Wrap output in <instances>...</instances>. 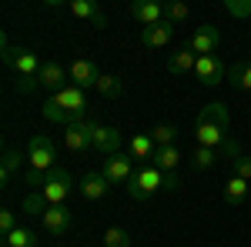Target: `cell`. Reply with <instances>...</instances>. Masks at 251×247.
<instances>
[{
    "instance_id": "1",
    "label": "cell",
    "mask_w": 251,
    "mask_h": 247,
    "mask_svg": "<svg viewBox=\"0 0 251 247\" xmlns=\"http://www.w3.org/2000/svg\"><path fill=\"white\" fill-rule=\"evenodd\" d=\"M228 124H231V114H228V107L221 104V100H214L208 107H201V114L194 120V140H198V147H221L231 134H228Z\"/></svg>"
},
{
    "instance_id": "2",
    "label": "cell",
    "mask_w": 251,
    "mask_h": 247,
    "mask_svg": "<svg viewBox=\"0 0 251 247\" xmlns=\"http://www.w3.org/2000/svg\"><path fill=\"white\" fill-rule=\"evenodd\" d=\"M84 114H87V94L80 87H74V84H67L64 90L50 94L47 104H44V117L50 124H64V127L84 120Z\"/></svg>"
},
{
    "instance_id": "3",
    "label": "cell",
    "mask_w": 251,
    "mask_h": 247,
    "mask_svg": "<svg viewBox=\"0 0 251 247\" xmlns=\"http://www.w3.org/2000/svg\"><path fill=\"white\" fill-rule=\"evenodd\" d=\"M3 64L20 77L17 80V90L20 94H30V90H37V74H40V64L37 54H30V50H14L7 37H3Z\"/></svg>"
},
{
    "instance_id": "4",
    "label": "cell",
    "mask_w": 251,
    "mask_h": 247,
    "mask_svg": "<svg viewBox=\"0 0 251 247\" xmlns=\"http://www.w3.org/2000/svg\"><path fill=\"white\" fill-rule=\"evenodd\" d=\"M157 190H164V171H157L154 164H141L134 171V177L127 180V194L134 201H148Z\"/></svg>"
},
{
    "instance_id": "5",
    "label": "cell",
    "mask_w": 251,
    "mask_h": 247,
    "mask_svg": "<svg viewBox=\"0 0 251 247\" xmlns=\"http://www.w3.org/2000/svg\"><path fill=\"white\" fill-rule=\"evenodd\" d=\"M57 147H54V140L47 137V134H34L30 137V144H27V167H34V171H54L57 164Z\"/></svg>"
},
{
    "instance_id": "6",
    "label": "cell",
    "mask_w": 251,
    "mask_h": 247,
    "mask_svg": "<svg viewBox=\"0 0 251 247\" xmlns=\"http://www.w3.org/2000/svg\"><path fill=\"white\" fill-rule=\"evenodd\" d=\"M71 190H74V180H71V174L64 171V167H54V171L47 174L44 187H40V197L47 201V207H57V204H64V201L71 197Z\"/></svg>"
},
{
    "instance_id": "7",
    "label": "cell",
    "mask_w": 251,
    "mask_h": 247,
    "mask_svg": "<svg viewBox=\"0 0 251 247\" xmlns=\"http://www.w3.org/2000/svg\"><path fill=\"white\" fill-rule=\"evenodd\" d=\"M134 164H137V160L131 157V154L121 151V154H111V157L100 160V174H104L111 184H127V180L134 177V171H137Z\"/></svg>"
},
{
    "instance_id": "8",
    "label": "cell",
    "mask_w": 251,
    "mask_h": 247,
    "mask_svg": "<svg viewBox=\"0 0 251 247\" xmlns=\"http://www.w3.org/2000/svg\"><path fill=\"white\" fill-rule=\"evenodd\" d=\"M40 227L47 230L50 237H67L71 227H74V210L57 204V207H47L44 210V217H40Z\"/></svg>"
},
{
    "instance_id": "9",
    "label": "cell",
    "mask_w": 251,
    "mask_h": 247,
    "mask_svg": "<svg viewBox=\"0 0 251 247\" xmlns=\"http://www.w3.org/2000/svg\"><path fill=\"white\" fill-rule=\"evenodd\" d=\"M194 77H198V84H204V87H218V84H225V77H228V67H225V60L221 57H198L194 64Z\"/></svg>"
},
{
    "instance_id": "10",
    "label": "cell",
    "mask_w": 251,
    "mask_h": 247,
    "mask_svg": "<svg viewBox=\"0 0 251 247\" xmlns=\"http://www.w3.org/2000/svg\"><path fill=\"white\" fill-rule=\"evenodd\" d=\"M91 144H94V151H100L104 157L121 154V131H117V127H107V124H91Z\"/></svg>"
},
{
    "instance_id": "11",
    "label": "cell",
    "mask_w": 251,
    "mask_h": 247,
    "mask_svg": "<svg viewBox=\"0 0 251 247\" xmlns=\"http://www.w3.org/2000/svg\"><path fill=\"white\" fill-rule=\"evenodd\" d=\"M71 84V74H67V67H60L57 60H47L44 67H40L37 74V87H44V90H50V94H57V90H64Z\"/></svg>"
},
{
    "instance_id": "12",
    "label": "cell",
    "mask_w": 251,
    "mask_h": 247,
    "mask_svg": "<svg viewBox=\"0 0 251 247\" xmlns=\"http://www.w3.org/2000/svg\"><path fill=\"white\" fill-rule=\"evenodd\" d=\"M67 74H71V84H74V87H80V90L97 87V80H100L97 64H94V60H87V57H77L71 67H67Z\"/></svg>"
},
{
    "instance_id": "13",
    "label": "cell",
    "mask_w": 251,
    "mask_h": 247,
    "mask_svg": "<svg viewBox=\"0 0 251 247\" xmlns=\"http://www.w3.org/2000/svg\"><path fill=\"white\" fill-rule=\"evenodd\" d=\"M218 44H221V34H218V27L211 23H204V27H198L188 40V47H191L198 57H211L214 50H218Z\"/></svg>"
},
{
    "instance_id": "14",
    "label": "cell",
    "mask_w": 251,
    "mask_h": 247,
    "mask_svg": "<svg viewBox=\"0 0 251 247\" xmlns=\"http://www.w3.org/2000/svg\"><path fill=\"white\" fill-rule=\"evenodd\" d=\"M64 147L71 154H84L91 151L94 144H91V120H77V124H71L67 131H64Z\"/></svg>"
},
{
    "instance_id": "15",
    "label": "cell",
    "mask_w": 251,
    "mask_h": 247,
    "mask_svg": "<svg viewBox=\"0 0 251 247\" xmlns=\"http://www.w3.org/2000/svg\"><path fill=\"white\" fill-rule=\"evenodd\" d=\"M174 34H177V27H174L171 20H161L154 27H144V30H141V44L151 47V50H161V47H168L174 40Z\"/></svg>"
},
{
    "instance_id": "16",
    "label": "cell",
    "mask_w": 251,
    "mask_h": 247,
    "mask_svg": "<svg viewBox=\"0 0 251 247\" xmlns=\"http://www.w3.org/2000/svg\"><path fill=\"white\" fill-rule=\"evenodd\" d=\"M77 190H80V197H84V201H100V197L111 190V180H107L100 171H87L84 177H80Z\"/></svg>"
},
{
    "instance_id": "17",
    "label": "cell",
    "mask_w": 251,
    "mask_h": 247,
    "mask_svg": "<svg viewBox=\"0 0 251 247\" xmlns=\"http://www.w3.org/2000/svg\"><path fill=\"white\" fill-rule=\"evenodd\" d=\"M131 17L137 23H144V27H154L164 20V3H157V0H134L131 3Z\"/></svg>"
},
{
    "instance_id": "18",
    "label": "cell",
    "mask_w": 251,
    "mask_h": 247,
    "mask_svg": "<svg viewBox=\"0 0 251 247\" xmlns=\"http://www.w3.org/2000/svg\"><path fill=\"white\" fill-rule=\"evenodd\" d=\"M127 154L134 157L137 167H141V164H151V160H154L157 144L151 140V134H134V137H131V144H127Z\"/></svg>"
},
{
    "instance_id": "19",
    "label": "cell",
    "mask_w": 251,
    "mask_h": 247,
    "mask_svg": "<svg viewBox=\"0 0 251 247\" xmlns=\"http://www.w3.org/2000/svg\"><path fill=\"white\" fill-rule=\"evenodd\" d=\"M67 10H71L77 20H87V23H94V27H104V23H107L104 10L97 7L94 0H71V3H67Z\"/></svg>"
},
{
    "instance_id": "20",
    "label": "cell",
    "mask_w": 251,
    "mask_h": 247,
    "mask_svg": "<svg viewBox=\"0 0 251 247\" xmlns=\"http://www.w3.org/2000/svg\"><path fill=\"white\" fill-rule=\"evenodd\" d=\"M194 64H198V54H194L191 47L184 44L181 50L168 54V74H174V77H181V74H194Z\"/></svg>"
},
{
    "instance_id": "21",
    "label": "cell",
    "mask_w": 251,
    "mask_h": 247,
    "mask_svg": "<svg viewBox=\"0 0 251 247\" xmlns=\"http://www.w3.org/2000/svg\"><path fill=\"white\" fill-rule=\"evenodd\" d=\"M248 180H241V177H231L228 184H225V190H221V197H225V204L228 207H241L245 201H248Z\"/></svg>"
},
{
    "instance_id": "22",
    "label": "cell",
    "mask_w": 251,
    "mask_h": 247,
    "mask_svg": "<svg viewBox=\"0 0 251 247\" xmlns=\"http://www.w3.org/2000/svg\"><path fill=\"white\" fill-rule=\"evenodd\" d=\"M218 160H221V154L214 151V147H194L191 151V167L194 171H211Z\"/></svg>"
},
{
    "instance_id": "23",
    "label": "cell",
    "mask_w": 251,
    "mask_h": 247,
    "mask_svg": "<svg viewBox=\"0 0 251 247\" xmlns=\"http://www.w3.org/2000/svg\"><path fill=\"white\" fill-rule=\"evenodd\" d=\"M154 164L157 171H174L177 164H181V151H177V144H171V147H157V154H154Z\"/></svg>"
},
{
    "instance_id": "24",
    "label": "cell",
    "mask_w": 251,
    "mask_h": 247,
    "mask_svg": "<svg viewBox=\"0 0 251 247\" xmlns=\"http://www.w3.org/2000/svg\"><path fill=\"white\" fill-rule=\"evenodd\" d=\"M228 77H231L234 90H241V94H248V90H251V64L238 60L234 67H228Z\"/></svg>"
},
{
    "instance_id": "25",
    "label": "cell",
    "mask_w": 251,
    "mask_h": 247,
    "mask_svg": "<svg viewBox=\"0 0 251 247\" xmlns=\"http://www.w3.org/2000/svg\"><path fill=\"white\" fill-rule=\"evenodd\" d=\"M3 247H37V234L30 227H17L3 237Z\"/></svg>"
},
{
    "instance_id": "26",
    "label": "cell",
    "mask_w": 251,
    "mask_h": 247,
    "mask_svg": "<svg viewBox=\"0 0 251 247\" xmlns=\"http://www.w3.org/2000/svg\"><path fill=\"white\" fill-rule=\"evenodd\" d=\"M100 97H121L124 94V80L114 74H100V80H97V87H94Z\"/></svg>"
},
{
    "instance_id": "27",
    "label": "cell",
    "mask_w": 251,
    "mask_h": 247,
    "mask_svg": "<svg viewBox=\"0 0 251 247\" xmlns=\"http://www.w3.org/2000/svg\"><path fill=\"white\" fill-rule=\"evenodd\" d=\"M20 210L40 221V217H44V210H47V201L40 197V190H34V194H27V197H24V204H20Z\"/></svg>"
},
{
    "instance_id": "28",
    "label": "cell",
    "mask_w": 251,
    "mask_h": 247,
    "mask_svg": "<svg viewBox=\"0 0 251 247\" xmlns=\"http://www.w3.org/2000/svg\"><path fill=\"white\" fill-rule=\"evenodd\" d=\"M177 127H174V124H161V127H154V131H151V140H154L157 147H171L174 140H177Z\"/></svg>"
},
{
    "instance_id": "29",
    "label": "cell",
    "mask_w": 251,
    "mask_h": 247,
    "mask_svg": "<svg viewBox=\"0 0 251 247\" xmlns=\"http://www.w3.org/2000/svg\"><path fill=\"white\" fill-rule=\"evenodd\" d=\"M104 247H134V244H131V234L124 227H107L104 230Z\"/></svg>"
},
{
    "instance_id": "30",
    "label": "cell",
    "mask_w": 251,
    "mask_h": 247,
    "mask_svg": "<svg viewBox=\"0 0 251 247\" xmlns=\"http://www.w3.org/2000/svg\"><path fill=\"white\" fill-rule=\"evenodd\" d=\"M17 167H20V154L17 151H7V154H3V164H0V180L7 184V180L14 177V171H17Z\"/></svg>"
},
{
    "instance_id": "31",
    "label": "cell",
    "mask_w": 251,
    "mask_h": 247,
    "mask_svg": "<svg viewBox=\"0 0 251 247\" xmlns=\"http://www.w3.org/2000/svg\"><path fill=\"white\" fill-rule=\"evenodd\" d=\"M188 14H191V10H188V3H181V0H174V3L164 7V20H171L174 27H177L181 20H188Z\"/></svg>"
},
{
    "instance_id": "32",
    "label": "cell",
    "mask_w": 251,
    "mask_h": 247,
    "mask_svg": "<svg viewBox=\"0 0 251 247\" xmlns=\"http://www.w3.org/2000/svg\"><path fill=\"white\" fill-rule=\"evenodd\" d=\"M234 174L231 177H241V180H251V157L248 154H241V157H234Z\"/></svg>"
},
{
    "instance_id": "33",
    "label": "cell",
    "mask_w": 251,
    "mask_h": 247,
    "mask_svg": "<svg viewBox=\"0 0 251 247\" xmlns=\"http://www.w3.org/2000/svg\"><path fill=\"white\" fill-rule=\"evenodd\" d=\"M225 10H228L231 17H251V0H228Z\"/></svg>"
},
{
    "instance_id": "34",
    "label": "cell",
    "mask_w": 251,
    "mask_h": 247,
    "mask_svg": "<svg viewBox=\"0 0 251 247\" xmlns=\"http://www.w3.org/2000/svg\"><path fill=\"white\" fill-rule=\"evenodd\" d=\"M17 227H20V224H17V214H14V210H0V234L7 237L10 230H17Z\"/></svg>"
},
{
    "instance_id": "35",
    "label": "cell",
    "mask_w": 251,
    "mask_h": 247,
    "mask_svg": "<svg viewBox=\"0 0 251 247\" xmlns=\"http://www.w3.org/2000/svg\"><path fill=\"white\" fill-rule=\"evenodd\" d=\"M50 174V171H47ZM47 174L44 171H34V167H27V171H24V184H27V187H44V180H47Z\"/></svg>"
},
{
    "instance_id": "36",
    "label": "cell",
    "mask_w": 251,
    "mask_h": 247,
    "mask_svg": "<svg viewBox=\"0 0 251 247\" xmlns=\"http://www.w3.org/2000/svg\"><path fill=\"white\" fill-rule=\"evenodd\" d=\"M218 154H221V157H228V160H234V157H241V144H238L234 137H228V140L218 147Z\"/></svg>"
},
{
    "instance_id": "37",
    "label": "cell",
    "mask_w": 251,
    "mask_h": 247,
    "mask_svg": "<svg viewBox=\"0 0 251 247\" xmlns=\"http://www.w3.org/2000/svg\"><path fill=\"white\" fill-rule=\"evenodd\" d=\"M134 247H137V244H134Z\"/></svg>"
}]
</instances>
